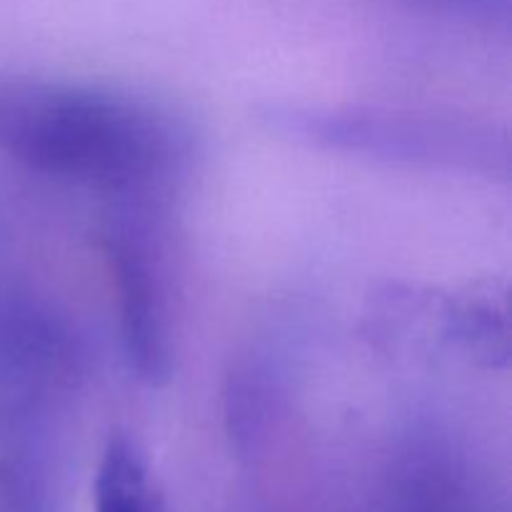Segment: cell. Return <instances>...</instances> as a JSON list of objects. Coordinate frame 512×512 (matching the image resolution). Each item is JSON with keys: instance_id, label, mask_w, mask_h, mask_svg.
<instances>
[{"instance_id": "obj_3", "label": "cell", "mask_w": 512, "mask_h": 512, "mask_svg": "<svg viewBox=\"0 0 512 512\" xmlns=\"http://www.w3.org/2000/svg\"><path fill=\"white\" fill-rule=\"evenodd\" d=\"M95 512H165L148 463L130 438H113L100 458Z\"/></svg>"}, {"instance_id": "obj_1", "label": "cell", "mask_w": 512, "mask_h": 512, "mask_svg": "<svg viewBox=\"0 0 512 512\" xmlns=\"http://www.w3.org/2000/svg\"><path fill=\"white\" fill-rule=\"evenodd\" d=\"M0 145L45 173L103 185L163 175L178 153L175 130L143 105L28 83L0 88Z\"/></svg>"}, {"instance_id": "obj_2", "label": "cell", "mask_w": 512, "mask_h": 512, "mask_svg": "<svg viewBox=\"0 0 512 512\" xmlns=\"http://www.w3.org/2000/svg\"><path fill=\"white\" fill-rule=\"evenodd\" d=\"M115 273L123 295L125 338L130 355H135L145 373H158L165 358L163 310H160V285L155 283L148 263L135 248H115Z\"/></svg>"}]
</instances>
